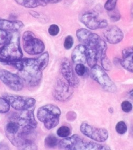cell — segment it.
Returning <instances> with one entry per match:
<instances>
[{"label": "cell", "mask_w": 133, "mask_h": 150, "mask_svg": "<svg viewBox=\"0 0 133 150\" xmlns=\"http://www.w3.org/2000/svg\"><path fill=\"white\" fill-rule=\"evenodd\" d=\"M80 21L90 30H97L106 28L108 26L106 20L99 19L96 12L88 11L85 12L80 17Z\"/></svg>", "instance_id": "cell-9"}, {"label": "cell", "mask_w": 133, "mask_h": 150, "mask_svg": "<svg viewBox=\"0 0 133 150\" xmlns=\"http://www.w3.org/2000/svg\"><path fill=\"white\" fill-rule=\"evenodd\" d=\"M74 91L68 83L58 79L55 84L53 95L55 99L58 101L64 102L69 100L73 96Z\"/></svg>", "instance_id": "cell-11"}, {"label": "cell", "mask_w": 133, "mask_h": 150, "mask_svg": "<svg viewBox=\"0 0 133 150\" xmlns=\"http://www.w3.org/2000/svg\"><path fill=\"white\" fill-rule=\"evenodd\" d=\"M108 11V16L110 20L113 22H117L119 21L121 18V15L117 9H113Z\"/></svg>", "instance_id": "cell-22"}, {"label": "cell", "mask_w": 133, "mask_h": 150, "mask_svg": "<svg viewBox=\"0 0 133 150\" xmlns=\"http://www.w3.org/2000/svg\"><path fill=\"white\" fill-rule=\"evenodd\" d=\"M23 46L26 52L30 55L41 54L45 49L44 43L35 37L32 32H24L23 36Z\"/></svg>", "instance_id": "cell-5"}, {"label": "cell", "mask_w": 133, "mask_h": 150, "mask_svg": "<svg viewBox=\"0 0 133 150\" xmlns=\"http://www.w3.org/2000/svg\"><path fill=\"white\" fill-rule=\"evenodd\" d=\"M117 1L118 0H107L104 6V9L108 11H110L115 9Z\"/></svg>", "instance_id": "cell-25"}, {"label": "cell", "mask_w": 133, "mask_h": 150, "mask_svg": "<svg viewBox=\"0 0 133 150\" xmlns=\"http://www.w3.org/2000/svg\"><path fill=\"white\" fill-rule=\"evenodd\" d=\"M60 70L62 75L71 87L78 86V79L76 77L71 63L68 58H64L61 60Z\"/></svg>", "instance_id": "cell-12"}, {"label": "cell", "mask_w": 133, "mask_h": 150, "mask_svg": "<svg viewBox=\"0 0 133 150\" xmlns=\"http://www.w3.org/2000/svg\"><path fill=\"white\" fill-rule=\"evenodd\" d=\"M71 134V130L68 127L62 126L60 127L57 131V135L61 137L66 138Z\"/></svg>", "instance_id": "cell-23"}, {"label": "cell", "mask_w": 133, "mask_h": 150, "mask_svg": "<svg viewBox=\"0 0 133 150\" xmlns=\"http://www.w3.org/2000/svg\"><path fill=\"white\" fill-rule=\"evenodd\" d=\"M10 105L5 98L0 97V113H6L9 111Z\"/></svg>", "instance_id": "cell-20"}, {"label": "cell", "mask_w": 133, "mask_h": 150, "mask_svg": "<svg viewBox=\"0 0 133 150\" xmlns=\"http://www.w3.org/2000/svg\"><path fill=\"white\" fill-rule=\"evenodd\" d=\"M3 97L9 102L10 106L18 111L31 109L36 103L35 99L28 97L13 95L8 93L4 94Z\"/></svg>", "instance_id": "cell-7"}, {"label": "cell", "mask_w": 133, "mask_h": 150, "mask_svg": "<svg viewBox=\"0 0 133 150\" xmlns=\"http://www.w3.org/2000/svg\"><path fill=\"white\" fill-rule=\"evenodd\" d=\"M80 131L84 135L95 141L103 142L108 138V132L104 128H97L83 122L80 126Z\"/></svg>", "instance_id": "cell-8"}, {"label": "cell", "mask_w": 133, "mask_h": 150, "mask_svg": "<svg viewBox=\"0 0 133 150\" xmlns=\"http://www.w3.org/2000/svg\"><path fill=\"white\" fill-rule=\"evenodd\" d=\"M22 55L20 34L18 32H13L9 41L0 48V62L10 64L21 59Z\"/></svg>", "instance_id": "cell-2"}, {"label": "cell", "mask_w": 133, "mask_h": 150, "mask_svg": "<svg viewBox=\"0 0 133 150\" xmlns=\"http://www.w3.org/2000/svg\"><path fill=\"white\" fill-rule=\"evenodd\" d=\"M103 35L109 43L115 45L121 42L124 38V33L120 28L116 26L107 27Z\"/></svg>", "instance_id": "cell-13"}, {"label": "cell", "mask_w": 133, "mask_h": 150, "mask_svg": "<svg viewBox=\"0 0 133 150\" xmlns=\"http://www.w3.org/2000/svg\"><path fill=\"white\" fill-rule=\"evenodd\" d=\"M46 4L47 3H57L60 2L61 0H43Z\"/></svg>", "instance_id": "cell-31"}, {"label": "cell", "mask_w": 133, "mask_h": 150, "mask_svg": "<svg viewBox=\"0 0 133 150\" xmlns=\"http://www.w3.org/2000/svg\"><path fill=\"white\" fill-rule=\"evenodd\" d=\"M61 113L60 110L57 106L48 104L38 108L37 117L40 121L44 123L46 129L50 130L58 125Z\"/></svg>", "instance_id": "cell-4"}, {"label": "cell", "mask_w": 133, "mask_h": 150, "mask_svg": "<svg viewBox=\"0 0 133 150\" xmlns=\"http://www.w3.org/2000/svg\"><path fill=\"white\" fill-rule=\"evenodd\" d=\"M121 64L125 69L133 73V47L126 48L123 50Z\"/></svg>", "instance_id": "cell-15"}, {"label": "cell", "mask_w": 133, "mask_h": 150, "mask_svg": "<svg viewBox=\"0 0 133 150\" xmlns=\"http://www.w3.org/2000/svg\"><path fill=\"white\" fill-rule=\"evenodd\" d=\"M24 27V24L19 21H9L0 19V29L10 32H18Z\"/></svg>", "instance_id": "cell-16"}, {"label": "cell", "mask_w": 133, "mask_h": 150, "mask_svg": "<svg viewBox=\"0 0 133 150\" xmlns=\"http://www.w3.org/2000/svg\"><path fill=\"white\" fill-rule=\"evenodd\" d=\"M129 95L130 96V98L133 100V89H132V90H131L130 92Z\"/></svg>", "instance_id": "cell-32"}, {"label": "cell", "mask_w": 133, "mask_h": 150, "mask_svg": "<svg viewBox=\"0 0 133 150\" xmlns=\"http://www.w3.org/2000/svg\"><path fill=\"white\" fill-rule=\"evenodd\" d=\"M74 39L71 36H68L65 39L64 42V47L66 49H70L74 45Z\"/></svg>", "instance_id": "cell-29"}, {"label": "cell", "mask_w": 133, "mask_h": 150, "mask_svg": "<svg viewBox=\"0 0 133 150\" xmlns=\"http://www.w3.org/2000/svg\"><path fill=\"white\" fill-rule=\"evenodd\" d=\"M121 108L124 112L129 113L132 111L133 108V106L131 103L128 101H124L121 104Z\"/></svg>", "instance_id": "cell-30"}, {"label": "cell", "mask_w": 133, "mask_h": 150, "mask_svg": "<svg viewBox=\"0 0 133 150\" xmlns=\"http://www.w3.org/2000/svg\"><path fill=\"white\" fill-rule=\"evenodd\" d=\"M0 80L14 91H20L24 87V82L19 75L5 69H0Z\"/></svg>", "instance_id": "cell-10"}, {"label": "cell", "mask_w": 133, "mask_h": 150, "mask_svg": "<svg viewBox=\"0 0 133 150\" xmlns=\"http://www.w3.org/2000/svg\"><path fill=\"white\" fill-rule=\"evenodd\" d=\"M101 64L102 65L103 69L106 71L110 70L111 68V63H110V60L108 58V57H106V56L103 57L101 59Z\"/></svg>", "instance_id": "cell-27"}, {"label": "cell", "mask_w": 133, "mask_h": 150, "mask_svg": "<svg viewBox=\"0 0 133 150\" xmlns=\"http://www.w3.org/2000/svg\"><path fill=\"white\" fill-rule=\"evenodd\" d=\"M91 34V31L85 28L79 29L76 32V35L78 39L84 45H85L88 42Z\"/></svg>", "instance_id": "cell-18"}, {"label": "cell", "mask_w": 133, "mask_h": 150, "mask_svg": "<svg viewBox=\"0 0 133 150\" xmlns=\"http://www.w3.org/2000/svg\"><path fill=\"white\" fill-rule=\"evenodd\" d=\"M59 31H60L59 27L57 25H55V24L51 25L49 27L48 30V33L52 36L57 35L59 33Z\"/></svg>", "instance_id": "cell-28"}, {"label": "cell", "mask_w": 133, "mask_h": 150, "mask_svg": "<svg viewBox=\"0 0 133 150\" xmlns=\"http://www.w3.org/2000/svg\"><path fill=\"white\" fill-rule=\"evenodd\" d=\"M59 141L55 135H49L46 137L44 144L47 148H54L59 144Z\"/></svg>", "instance_id": "cell-19"}, {"label": "cell", "mask_w": 133, "mask_h": 150, "mask_svg": "<svg viewBox=\"0 0 133 150\" xmlns=\"http://www.w3.org/2000/svg\"><path fill=\"white\" fill-rule=\"evenodd\" d=\"M17 3L22 6L34 8L37 6H46V3L43 0H15Z\"/></svg>", "instance_id": "cell-17"}, {"label": "cell", "mask_w": 133, "mask_h": 150, "mask_svg": "<svg viewBox=\"0 0 133 150\" xmlns=\"http://www.w3.org/2000/svg\"><path fill=\"white\" fill-rule=\"evenodd\" d=\"M91 76L92 78L100 84L104 89L110 91L115 92L117 90V87L113 81L109 78L101 66L95 65L92 67L91 71Z\"/></svg>", "instance_id": "cell-6"}, {"label": "cell", "mask_w": 133, "mask_h": 150, "mask_svg": "<svg viewBox=\"0 0 133 150\" xmlns=\"http://www.w3.org/2000/svg\"><path fill=\"white\" fill-rule=\"evenodd\" d=\"M62 150H108L110 147L92 142L86 141L78 135L66 137L59 143Z\"/></svg>", "instance_id": "cell-3"}, {"label": "cell", "mask_w": 133, "mask_h": 150, "mask_svg": "<svg viewBox=\"0 0 133 150\" xmlns=\"http://www.w3.org/2000/svg\"><path fill=\"white\" fill-rule=\"evenodd\" d=\"M12 33H9L6 30L0 29V45H4L9 41L11 36Z\"/></svg>", "instance_id": "cell-21"}, {"label": "cell", "mask_w": 133, "mask_h": 150, "mask_svg": "<svg viewBox=\"0 0 133 150\" xmlns=\"http://www.w3.org/2000/svg\"><path fill=\"white\" fill-rule=\"evenodd\" d=\"M86 69H87V68L83 64H77L76 67H75L76 73L79 76H83L84 75L85 73L86 72Z\"/></svg>", "instance_id": "cell-26"}, {"label": "cell", "mask_w": 133, "mask_h": 150, "mask_svg": "<svg viewBox=\"0 0 133 150\" xmlns=\"http://www.w3.org/2000/svg\"><path fill=\"white\" fill-rule=\"evenodd\" d=\"M116 130L118 134L123 135L125 134L127 132V126L124 121H119L117 123L116 126Z\"/></svg>", "instance_id": "cell-24"}, {"label": "cell", "mask_w": 133, "mask_h": 150, "mask_svg": "<svg viewBox=\"0 0 133 150\" xmlns=\"http://www.w3.org/2000/svg\"><path fill=\"white\" fill-rule=\"evenodd\" d=\"M49 54L46 52L36 58H26L10 64L16 68L18 75L29 86L39 84L42 78V71L48 66Z\"/></svg>", "instance_id": "cell-1"}, {"label": "cell", "mask_w": 133, "mask_h": 150, "mask_svg": "<svg viewBox=\"0 0 133 150\" xmlns=\"http://www.w3.org/2000/svg\"><path fill=\"white\" fill-rule=\"evenodd\" d=\"M71 58L73 62L76 64H84L86 62V49L85 45H79L74 49Z\"/></svg>", "instance_id": "cell-14"}]
</instances>
